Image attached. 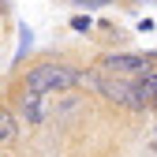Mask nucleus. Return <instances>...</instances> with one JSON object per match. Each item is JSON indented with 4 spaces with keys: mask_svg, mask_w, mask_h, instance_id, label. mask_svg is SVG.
<instances>
[{
    "mask_svg": "<svg viewBox=\"0 0 157 157\" xmlns=\"http://www.w3.org/2000/svg\"><path fill=\"white\" fill-rule=\"evenodd\" d=\"M19 142V116L11 109H0V146H15Z\"/></svg>",
    "mask_w": 157,
    "mask_h": 157,
    "instance_id": "nucleus-5",
    "label": "nucleus"
},
{
    "mask_svg": "<svg viewBox=\"0 0 157 157\" xmlns=\"http://www.w3.org/2000/svg\"><path fill=\"white\" fill-rule=\"evenodd\" d=\"M135 90L142 94L146 112H150V109H157V67H150L146 75H139V78H135Z\"/></svg>",
    "mask_w": 157,
    "mask_h": 157,
    "instance_id": "nucleus-4",
    "label": "nucleus"
},
{
    "mask_svg": "<svg viewBox=\"0 0 157 157\" xmlns=\"http://www.w3.org/2000/svg\"><path fill=\"white\" fill-rule=\"evenodd\" d=\"M49 97L52 94H15V116H26V124H45L49 120Z\"/></svg>",
    "mask_w": 157,
    "mask_h": 157,
    "instance_id": "nucleus-3",
    "label": "nucleus"
},
{
    "mask_svg": "<svg viewBox=\"0 0 157 157\" xmlns=\"http://www.w3.org/2000/svg\"><path fill=\"white\" fill-rule=\"evenodd\" d=\"M90 26H94V23H90L86 15H75V19H71V30H78V34H86Z\"/></svg>",
    "mask_w": 157,
    "mask_h": 157,
    "instance_id": "nucleus-7",
    "label": "nucleus"
},
{
    "mask_svg": "<svg viewBox=\"0 0 157 157\" xmlns=\"http://www.w3.org/2000/svg\"><path fill=\"white\" fill-rule=\"evenodd\" d=\"M67 4H75V8H105V4H112V0H67Z\"/></svg>",
    "mask_w": 157,
    "mask_h": 157,
    "instance_id": "nucleus-6",
    "label": "nucleus"
},
{
    "mask_svg": "<svg viewBox=\"0 0 157 157\" xmlns=\"http://www.w3.org/2000/svg\"><path fill=\"white\" fill-rule=\"evenodd\" d=\"M75 86H78V71L67 67V64H56V60L34 64L19 78V90H26V94H64V90H75Z\"/></svg>",
    "mask_w": 157,
    "mask_h": 157,
    "instance_id": "nucleus-1",
    "label": "nucleus"
},
{
    "mask_svg": "<svg viewBox=\"0 0 157 157\" xmlns=\"http://www.w3.org/2000/svg\"><path fill=\"white\" fill-rule=\"evenodd\" d=\"M150 67H157V52H105L97 60V71L112 78H139Z\"/></svg>",
    "mask_w": 157,
    "mask_h": 157,
    "instance_id": "nucleus-2",
    "label": "nucleus"
}]
</instances>
